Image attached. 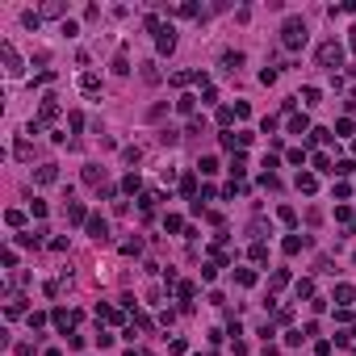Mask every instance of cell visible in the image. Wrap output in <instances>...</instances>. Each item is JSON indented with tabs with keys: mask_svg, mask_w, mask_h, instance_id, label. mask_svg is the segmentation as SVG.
I'll list each match as a JSON object with an SVG mask.
<instances>
[{
	"mask_svg": "<svg viewBox=\"0 0 356 356\" xmlns=\"http://www.w3.org/2000/svg\"><path fill=\"white\" fill-rule=\"evenodd\" d=\"M281 42L289 46V51L306 46V21H302V17H289V21H285V30H281Z\"/></svg>",
	"mask_w": 356,
	"mask_h": 356,
	"instance_id": "obj_1",
	"label": "cell"
},
{
	"mask_svg": "<svg viewBox=\"0 0 356 356\" xmlns=\"http://www.w3.org/2000/svg\"><path fill=\"white\" fill-rule=\"evenodd\" d=\"M339 59H343L339 42H323V46H318V63H323V67H339Z\"/></svg>",
	"mask_w": 356,
	"mask_h": 356,
	"instance_id": "obj_2",
	"label": "cell"
},
{
	"mask_svg": "<svg viewBox=\"0 0 356 356\" xmlns=\"http://www.w3.org/2000/svg\"><path fill=\"white\" fill-rule=\"evenodd\" d=\"M88 235H92L97 243L109 239V227H105V218H97V214H92V218H88Z\"/></svg>",
	"mask_w": 356,
	"mask_h": 356,
	"instance_id": "obj_3",
	"label": "cell"
},
{
	"mask_svg": "<svg viewBox=\"0 0 356 356\" xmlns=\"http://www.w3.org/2000/svg\"><path fill=\"white\" fill-rule=\"evenodd\" d=\"M155 46H159V55H172V51H176V34H172V26L159 30V42H155Z\"/></svg>",
	"mask_w": 356,
	"mask_h": 356,
	"instance_id": "obj_4",
	"label": "cell"
},
{
	"mask_svg": "<svg viewBox=\"0 0 356 356\" xmlns=\"http://www.w3.org/2000/svg\"><path fill=\"white\" fill-rule=\"evenodd\" d=\"M0 51H5V63H9V76H17V71H21V59H17V51H13V46H0Z\"/></svg>",
	"mask_w": 356,
	"mask_h": 356,
	"instance_id": "obj_5",
	"label": "cell"
},
{
	"mask_svg": "<svg viewBox=\"0 0 356 356\" xmlns=\"http://www.w3.org/2000/svg\"><path fill=\"white\" fill-rule=\"evenodd\" d=\"M55 181H59L55 163H42V168H38V185H55Z\"/></svg>",
	"mask_w": 356,
	"mask_h": 356,
	"instance_id": "obj_6",
	"label": "cell"
},
{
	"mask_svg": "<svg viewBox=\"0 0 356 356\" xmlns=\"http://www.w3.org/2000/svg\"><path fill=\"white\" fill-rule=\"evenodd\" d=\"M67 218H71V222H88V214H84L80 201H67Z\"/></svg>",
	"mask_w": 356,
	"mask_h": 356,
	"instance_id": "obj_7",
	"label": "cell"
},
{
	"mask_svg": "<svg viewBox=\"0 0 356 356\" xmlns=\"http://www.w3.org/2000/svg\"><path fill=\"white\" fill-rule=\"evenodd\" d=\"M298 189H302V193H314V189H318V181H314L310 172H302V176H298Z\"/></svg>",
	"mask_w": 356,
	"mask_h": 356,
	"instance_id": "obj_8",
	"label": "cell"
},
{
	"mask_svg": "<svg viewBox=\"0 0 356 356\" xmlns=\"http://www.w3.org/2000/svg\"><path fill=\"white\" fill-rule=\"evenodd\" d=\"M222 63H227V67L235 71V67H239V63H243V55H239V51H227V55H222Z\"/></svg>",
	"mask_w": 356,
	"mask_h": 356,
	"instance_id": "obj_9",
	"label": "cell"
},
{
	"mask_svg": "<svg viewBox=\"0 0 356 356\" xmlns=\"http://www.w3.org/2000/svg\"><path fill=\"white\" fill-rule=\"evenodd\" d=\"M352 134V122H348V117H339V122H335V138H348Z\"/></svg>",
	"mask_w": 356,
	"mask_h": 356,
	"instance_id": "obj_10",
	"label": "cell"
},
{
	"mask_svg": "<svg viewBox=\"0 0 356 356\" xmlns=\"http://www.w3.org/2000/svg\"><path fill=\"white\" fill-rule=\"evenodd\" d=\"M235 281H239V285H256V272L252 268H239V272H235Z\"/></svg>",
	"mask_w": 356,
	"mask_h": 356,
	"instance_id": "obj_11",
	"label": "cell"
},
{
	"mask_svg": "<svg viewBox=\"0 0 356 356\" xmlns=\"http://www.w3.org/2000/svg\"><path fill=\"white\" fill-rule=\"evenodd\" d=\"M302 243H306V239H298V235H289V239H285V252H289V256H293V252H302Z\"/></svg>",
	"mask_w": 356,
	"mask_h": 356,
	"instance_id": "obj_12",
	"label": "cell"
},
{
	"mask_svg": "<svg viewBox=\"0 0 356 356\" xmlns=\"http://www.w3.org/2000/svg\"><path fill=\"white\" fill-rule=\"evenodd\" d=\"M277 218H281V222H289V227H293V222H298V214H293L289 206H281V210H277Z\"/></svg>",
	"mask_w": 356,
	"mask_h": 356,
	"instance_id": "obj_13",
	"label": "cell"
},
{
	"mask_svg": "<svg viewBox=\"0 0 356 356\" xmlns=\"http://www.w3.org/2000/svg\"><path fill=\"white\" fill-rule=\"evenodd\" d=\"M352 298H356L352 285H339V289H335V302H352Z\"/></svg>",
	"mask_w": 356,
	"mask_h": 356,
	"instance_id": "obj_14",
	"label": "cell"
},
{
	"mask_svg": "<svg viewBox=\"0 0 356 356\" xmlns=\"http://www.w3.org/2000/svg\"><path fill=\"white\" fill-rule=\"evenodd\" d=\"M306 126H310V122H306V113H298V117H293V122H289V130H293V134H302Z\"/></svg>",
	"mask_w": 356,
	"mask_h": 356,
	"instance_id": "obj_15",
	"label": "cell"
},
{
	"mask_svg": "<svg viewBox=\"0 0 356 356\" xmlns=\"http://www.w3.org/2000/svg\"><path fill=\"white\" fill-rule=\"evenodd\" d=\"M189 80H197V76H189V71H176V76H172V84H176V88H185Z\"/></svg>",
	"mask_w": 356,
	"mask_h": 356,
	"instance_id": "obj_16",
	"label": "cell"
},
{
	"mask_svg": "<svg viewBox=\"0 0 356 356\" xmlns=\"http://www.w3.org/2000/svg\"><path fill=\"white\" fill-rule=\"evenodd\" d=\"M97 84H101L97 76H84V80H80V88H84V92H97Z\"/></svg>",
	"mask_w": 356,
	"mask_h": 356,
	"instance_id": "obj_17",
	"label": "cell"
},
{
	"mask_svg": "<svg viewBox=\"0 0 356 356\" xmlns=\"http://www.w3.org/2000/svg\"><path fill=\"white\" fill-rule=\"evenodd\" d=\"M122 189H126V193H138V176H134V172H130V176H126V181H122Z\"/></svg>",
	"mask_w": 356,
	"mask_h": 356,
	"instance_id": "obj_18",
	"label": "cell"
},
{
	"mask_svg": "<svg viewBox=\"0 0 356 356\" xmlns=\"http://www.w3.org/2000/svg\"><path fill=\"white\" fill-rule=\"evenodd\" d=\"M113 71H117V76H126V71H130V63H126V55H117V59H113Z\"/></svg>",
	"mask_w": 356,
	"mask_h": 356,
	"instance_id": "obj_19",
	"label": "cell"
},
{
	"mask_svg": "<svg viewBox=\"0 0 356 356\" xmlns=\"http://www.w3.org/2000/svg\"><path fill=\"white\" fill-rule=\"evenodd\" d=\"M201 172H206V176H210V172H218V159L206 155V159H201Z\"/></svg>",
	"mask_w": 356,
	"mask_h": 356,
	"instance_id": "obj_20",
	"label": "cell"
},
{
	"mask_svg": "<svg viewBox=\"0 0 356 356\" xmlns=\"http://www.w3.org/2000/svg\"><path fill=\"white\" fill-rule=\"evenodd\" d=\"M38 235H42V231H38ZM38 235H17V243H26V247H38V243H42Z\"/></svg>",
	"mask_w": 356,
	"mask_h": 356,
	"instance_id": "obj_21",
	"label": "cell"
},
{
	"mask_svg": "<svg viewBox=\"0 0 356 356\" xmlns=\"http://www.w3.org/2000/svg\"><path fill=\"white\" fill-rule=\"evenodd\" d=\"M122 155H126V163H138V159H142V151H138V147H126Z\"/></svg>",
	"mask_w": 356,
	"mask_h": 356,
	"instance_id": "obj_22",
	"label": "cell"
},
{
	"mask_svg": "<svg viewBox=\"0 0 356 356\" xmlns=\"http://www.w3.org/2000/svg\"><path fill=\"white\" fill-rule=\"evenodd\" d=\"M46 356H63V352H55V348H51V352H46Z\"/></svg>",
	"mask_w": 356,
	"mask_h": 356,
	"instance_id": "obj_23",
	"label": "cell"
},
{
	"mask_svg": "<svg viewBox=\"0 0 356 356\" xmlns=\"http://www.w3.org/2000/svg\"><path fill=\"white\" fill-rule=\"evenodd\" d=\"M126 356H138V352H126Z\"/></svg>",
	"mask_w": 356,
	"mask_h": 356,
	"instance_id": "obj_24",
	"label": "cell"
}]
</instances>
